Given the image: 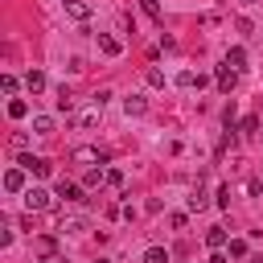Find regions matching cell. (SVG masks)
I'll use <instances>...</instances> for the list:
<instances>
[{
  "mask_svg": "<svg viewBox=\"0 0 263 263\" xmlns=\"http://www.w3.org/2000/svg\"><path fill=\"white\" fill-rule=\"evenodd\" d=\"M53 107H58V111H74V95H70L66 86H58V95H53Z\"/></svg>",
  "mask_w": 263,
  "mask_h": 263,
  "instance_id": "8fae6325",
  "label": "cell"
},
{
  "mask_svg": "<svg viewBox=\"0 0 263 263\" xmlns=\"http://www.w3.org/2000/svg\"><path fill=\"white\" fill-rule=\"evenodd\" d=\"M168 226L173 230H185V214H168Z\"/></svg>",
  "mask_w": 263,
  "mask_h": 263,
  "instance_id": "83f0119b",
  "label": "cell"
},
{
  "mask_svg": "<svg viewBox=\"0 0 263 263\" xmlns=\"http://www.w3.org/2000/svg\"><path fill=\"white\" fill-rule=\"evenodd\" d=\"M214 82H218V90H222V95H230V90L238 86V70L222 62V66H218V74H214Z\"/></svg>",
  "mask_w": 263,
  "mask_h": 263,
  "instance_id": "7a4b0ae2",
  "label": "cell"
},
{
  "mask_svg": "<svg viewBox=\"0 0 263 263\" xmlns=\"http://www.w3.org/2000/svg\"><path fill=\"white\" fill-rule=\"evenodd\" d=\"M74 160H107V152H99V148H74Z\"/></svg>",
  "mask_w": 263,
  "mask_h": 263,
  "instance_id": "9a60e30c",
  "label": "cell"
},
{
  "mask_svg": "<svg viewBox=\"0 0 263 263\" xmlns=\"http://www.w3.org/2000/svg\"><path fill=\"white\" fill-rule=\"evenodd\" d=\"M103 181H107V173H103V168H90V173L82 177V185H86V189H95V185H103Z\"/></svg>",
  "mask_w": 263,
  "mask_h": 263,
  "instance_id": "d6986e66",
  "label": "cell"
},
{
  "mask_svg": "<svg viewBox=\"0 0 263 263\" xmlns=\"http://www.w3.org/2000/svg\"><path fill=\"white\" fill-rule=\"evenodd\" d=\"M95 263H111V259H95Z\"/></svg>",
  "mask_w": 263,
  "mask_h": 263,
  "instance_id": "f546056e",
  "label": "cell"
},
{
  "mask_svg": "<svg viewBox=\"0 0 263 263\" xmlns=\"http://www.w3.org/2000/svg\"><path fill=\"white\" fill-rule=\"evenodd\" d=\"M49 205H53V193H49V189H37V185L25 189V210H29V214H41V210H49Z\"/></svg>",
  "mask_w": 263,
  "mask_h": 263,
  "instance_id": "6da1fadb",
  "label": "cell"
},
{
  "mask_svg": "<svg viewBox=\"0 0 263 263\" xmlns=\"http://www.w3.org/2000/svg\"><path fill=\"white\" fill-rule=\"evenodd\" d=\"M177 86H197V90H201V86H205V78H201V74H193V70H181V74H177Z\"/></svg>",
  "mask_w": 263,
  "mask_h": 263,
  "instance_id": "30bf717a",
  "label": "cell"
},
{
  "mask_svg": "<svg viewBox=\"0 0 263 263\" xmlns=\"http://www.w3.org/2000/svg\"><path fill=\"white\" fill-rule=\"evenodd\" d=\"M210 263H226V255H210Z\"/></svg>",
  "mask_w": 263,
  "mask_h": 263,
  "instance_id": "f1b7e54d",
  "label": "cell"
},
{
  "mask_svg": "<svg viewBox=\"0 0 263 263\" xmlns=\"http://www.w3.org/2000/svg\"><path fill=\"white\" fill-rule=\"evenodd\" d=\"M214 201H218V210H230V185H222V189L214 193Z\"/></svg>",
  "mask_w": 263,
  "mask_h": 263,
  "instance_id": "44dd1931",
  "label": "cell"
},
{
  "mask_svg": "<svg viewBox=\"0 0 263 263\" xmlns=\"http://www.w3.org/2000/svg\"><path fill=\"white\" fill-rule=\"evenodd\" d=\"M99 49H103L107 58H119V53H123V45H119L111 33H99Z\"/></svg>",
  "mask_w": 263,
  "mask_h": 263,
  "instance_id": "8992f818",
  "label": "cell"
},
{
  "mask_svg": "<svg viewBox=\"0 0 263 263\" xmlns=\"http://www.w3.org/2000/svg\"><path fill=\"white\" fill-rule=\"evenodd\" d=\"M238 4H255V0H238Z\"/></svg>",
  "mask_w": 263,
  "mask_h": 263,
  "instance_id": "4dcf8cb0",
  "label": "cell"
},
{
  "mask_svg": "<svg viewBox=\"0 0 263 263\" xmlns=\"http://www.w3.org/2000/svg\"><path fill=\"white\" fill-rule=\"evenodd\" d=\"M205 242H210L214 251H222V247H226V230H222V226H210V230H205Z\"/></svg>",
  "mask_w": 263,
  "mask_h": 263,
  "instance_id": "7c38bea8",
  "label": "cell"
},
{
  "mask_svg": "<svg viewBox=\"0 0 263 263\" xmlns=\"http://www.w3.org/2000/svg\"><path fill=\"white\" fill-rule=\"evenodd\" d=\"M25 86H29L33 95H37V90H45V74H41V70H29V74H25Z\"/></svg>",
  "mask_w": 263,
  "mask_h": 263,
  "instance_id": "4fadbf2b",
  "label": "cell"
},
{
  "mask_svg": "<svg viewBox=\"0 0 263 263\" xmlns=\"http://www.w3.org/2000/svg\"><path fill=\"white\" fill-rule=\"evenodd\" d=\"M255 132H259V119L247 115V119H242V136H255Z\"/></svg>",
  "mask_w": 263,
  "mask_h": 263,
  "instance_id": "d4e9b609",
  "label": "cell"
},
{
  "mask_svg": "<svg viewBox=\"0 0 263 263\" xmlns=\"http://www.w3.org/2000/svg\"><path fill=\"white\" fill-rule=\"evenodd\" d=\"M107 185H115V189H119V185H123V173H119V168H107Z\"/></svg>",
  "mask_w": 263,
  "mask_h": 263,
  "instance_id": "4316f807",
  "label": "cell"
},
{
  "mask_svg": "<svg viewBox=\"0 0 263 263\" xmlns=\"http://www.w3.org/2000/svg\"><path fill=\"white\" fill-rule=\"evenodd\" d=\"M16 164H21L25 173H33V177H49V173H53V164H49L45 156H21Z\"/></svg>",
  "mask_w": 263,
  "mask_h": 263,
  "instance_id": "3957f363",
  "label": "cell"
},
{
  "mask_svg": "<svg viewBox=\"0 0 263 263\" xmlns=\"http://www.w3.org/2000/svg\"><path fill=\"white\" fill-rule=\"evenodd\" d=\"M33 132L37 136H53V119L49 115H33Z\"/></svg>",
  "mask_w": 263,
  "mask_h": 263,
  "instance_id": "5bb4252c",
  "label": "cell"
},
{
  "mask_svg": "<svg viewBox=\"0 0 263 263\" xmlns=\"http://www.w3.org/2000/svg\"><path fill=\"white\" fill-rule=\"evenodd\" d=\"M8 115H12V119H25V115H29V103H25V99H8Z\"/></svg>",
  "mask_w": 263,
  "mask_h": 263,
  "instance_id": "2e32d148",
  "label": "cell"
},
{
  "mask_svg": "<svg viewBox=\"0 0 263 263\" xmlns=\"http://www.w3.org/2000/svg\"><path fill=\"white\" fill-rule=\"evenodd\" d=\"M226 66H234V70L242 74V70H247V49H242V45H234V49H226Z\"/></svg>",
  "mask_w": 263,
  "mask_h": 263,
  "instance_id": "52a82bcc",
  "label": "cell"
},
{
  "mask_svg": "<svg viewBox=\"0 0 263 263\" xmlns=\"http://www.w3.org/2000/svg\"><path fill=\"white\" fill-rule=\"evenodd\" d=\"M140 4H144V12H148L152 21H160V4H156V0H140Z\"/></svg>",
  "mask_w": 263,
  "mask_h": 263,
  "instance_id": "484cf974",
  "label": "cell"
},
{
  "mask_svg": "<svg viewBox=\"0 0 263 263\" xmlns=\"http://www.w3.org/2000/svg\"><path fill=\"white\" fill-rule=\"evenodd\" d=\"M123 111H127V115H144V111H148V99H144V95H127V99H123Z\"/></svg>",
  "mask_w": 263,
  "mask_h": 263,
  "instance_id": "ba28073f",
  "label": "cell"
},
{
  "mask_svg": "<svg viewBox=\"0 0 263 263\" xmlns=\"http://www.w3.org/2000/svg\"><path fill=\"white\" fill-rule=\"evenodd\" d=\"M230 255L242 259V255H247V238H230Z\"/></svg>",
  "mask_w": 263,
  "mask_h": 263,
  "instance_id": "603a6c76",
  "label": "cell"
},
{
  "mask_svg": "<svg viewBox=\"0 0 263 263\" xmlns=\"http://www.w3.org/2000/svg\"><path fill=\"white\" fill-rule=\"evenodd\" d=\"M205 205H210V197H205V189L197 185V189L189 193V210H205Z\"/></svg>",
  "mask_w": 263,
  "mask_h": 263,
  "instance_id": "e0dca14e",
  "label": "cell"
},
{
  "mask_svg": "<svg viewBox=\"0 0 263 263\" xmlns=\"http://www.w3.org/2000/svg\"><path fill=\"white\" fill-rule=\"evenodd\" d=\"M82 193H86V185H74V181H58V197H66V201H82Z\"/></svg>",
  "mask_w": 263,
  "mask_h": 263,
  "instance_id": "5b68a950",
  "label": "cell"
},
{
  "mask_svg": "<svg viewBox=\"0 0 263 263\" xmlns=\"http://www.w3.org/2000/svg\"><path fill=\"white\" fill-rule=\"evenodd\" d=\"M16 86H21V82H16V78H12V74H4V78H0V90H4V95H8V99H12V95H16Z\"/></svg>",
  "mask_w": 263,
  "mask_h": 263,
  "instance_id": "ffe728a7",
  "label": "cell"
},
{
  "mask_svg": "<svg viewBox=\"0 0 263 263\" xmlns=\"http://www.w3.org/2000/svg\"><path fill=\"white\" fill-rule=\"evenodd\" d=\"M66 16L86 21V16H90V4H86V0H66Z\"/></svg>",
  "mask_w": 263,
  "mask_h": 263,
  "instance_id": "9c48e42d",
  "label": "cell"
},
{
  "mask_svg": "<svg viewBox=\"0 0 263 263\" xmlns=\"http://www.w3.org/2000/svg\"><path fill=\"white\" fill-rule=\"evenodd\" d=\"M144 263H168V251L164 247H148L144 251Z\"/></svg>",
  "mask_w": 263,
  "mask_h": 263,
  "instance_id": "ac0fdd59",
  "label": "cell"
},
{
  "mask_svg": "<svg viewBox=\"0 0 263 263\" xmlns=\"http://www.w3.org/2000/svg\"><path fill=\"white\" fill-rule=\"evenodd\" d=\"M144 78H148V86H164V74H160V70H156V66H152V70H148V74H144Z\"/></svg>",
  "mask_w": 263,
  "mask_h": 263,
  "instance_id": "cb8c5ba5",
  "label": "cell"
},
{
  "mask_svg": "<svg viewBox=\"0 0 263 263\" xmlns=\"http://www.w3.org/2000/svg\"><path fill=\"white\" fill-rule=\"evenodd\" d=\"M95 119H99V107H95V111H82V115H78V119H74V123H78V127H90V123H95Z\"/></svg>",
  "mask_w": 263,
  "mask_h": 263,
  "instance_id": "7402d4cb",
  "label": "cell"
},
{
  "mask_svg": "<svg viewBox=\"0 0 263 263\" xmlns=\"http://www.w3.org/2000/svg\"><path fill=\"white\" fill-rule=\"evenodd\" d=\"M37 263H53V259H37Z\"/></svg>",
  "mask_w": 263,
  "mask_h": 263,
  "instance_id": "1f68e13d",
  "label": "cell"
},
{
  "mask_svg": "<svg viewBox=\"0 0 263 263\" xmlns=\"http://www.w3.org/2000/svg\"><path fill=\"white\" fill-rule=\"evenodd\" d=\"M4 189L8 193H25V168H8L4 173Z\"/></svg>",
  "mask_w": 263,
  "mask_h": 263,
  "instance_id": "277c9868",
  "label": "cell"
}]
</instances>
